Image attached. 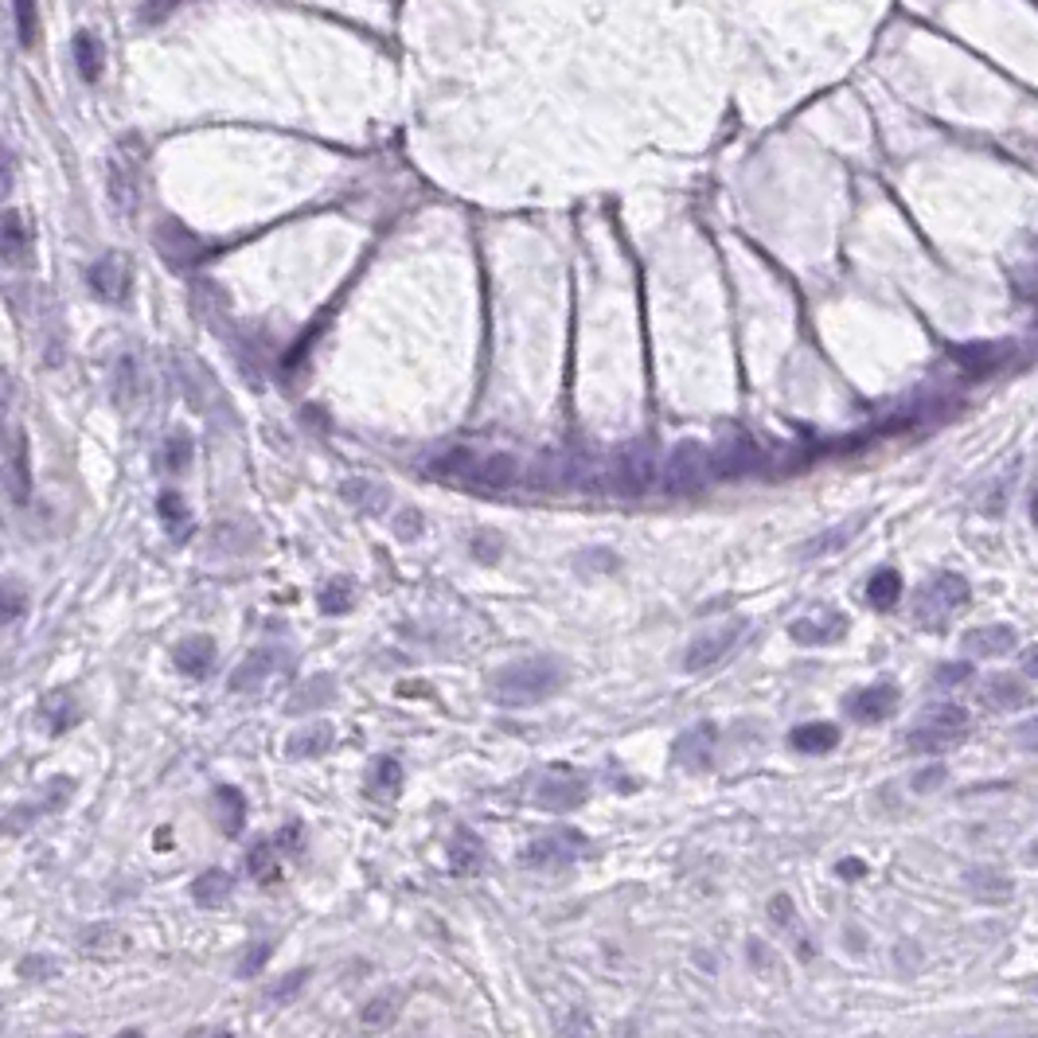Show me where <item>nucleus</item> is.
Masks as SVG:
<instances>
[{
    "mask_svg": "<svg viewBox=\"0 0 1038 1038\" xmlns=\"http://www.w3.org/2000/svg\"><path fill=\"white\" fill-rule=\"evenodd\" d=\"M566 683V664L555 656H531V660H516L493 680V695L504 707H528V703H543Z\"/></svg>",
    "mask_w": 1038,
    "mask_h": 1038,
    "instance_id": "nucleus-1",
    "label": "nucleus"
},
{
    "mask_svg": "<svg viewBox=\"0 0 1038 1038\" xmlns=\"http://www.w3.org/2000/svg\"><path fill=\"white\" fill-rule=\"evenodd\" d=\"M430 469L453 484H473V488H488V493L511 488L519 476V465L511 453H476V449H449Z\"/></svg>",
    "mask_w": 1038,
    "mask_h": 1038,
    "instance_id": "nucleus-2",
    "label": "nucleus"
},
{
    "mask_svg": "<svg viewBox=\"0 0 1038 1038\" xmlns=\"http://www.w3.org/2000/svg\"><path fill=\"white\" fill-rule=\"evenodd\" d=\"M972 730V715L968 707L953 703V699H937L922 715L913 718L910 735H906V746L913 753H945L953 746H960Z\"/></svg>",
    "mask_w": 1038,
    "mask_h": 1038,
    "instance_id": "nucleus-3",
    "label": "nucleus"
},
{
    "mask_svg": "<svg viewBox=\"0 0 1038 1038\" xmlns=\"http://www.w3.org/2000/svg\"><path fill=\"white\" fill-rule=\"evenodd\" d=\"M660 481L664 488L676 496L699 493V488H707V484L715 481V457H711L707 446H699V441H683V446L671 449Z\"/></svg>",
    "mask_w": 1038,
    "mask_h": 1038,
    "instance_id": "nucleus-4",
    "label": "nucleus"
},
{
    "mask_svg": "<svg viewBox=\"0 0 1038 1038\" xmlns=\"http://www.w3.org/2000/svg\"><path fill=\"white\" fill-rule=\"evenodd\" d=\"M965 601H968V583L960 574L945 570L918 590V598H913V618L922 621V625H941V621H949Z\"/></svg>",
    "mask_w": 1038,
    "mask_h": 1038,
    "instance_id": "nucleus-5",
    "label": "nucleus"
},
{
    "mask_svg": "<svg viewBox=\"0 0 1038 1038\" xmlns=\"http://www.w3.org/2000/svg\"><path fill=\"white\" fill-rule=\"evenodd\" d=\"M586 855H590V840H586L583 832H574V828L546 832V835H539L535 843L523 847V863H528V867H539V870H563V867H570V863L586 860Z\"/></svg>",
    "mask_w": 1038,
    "mask_h": 1038,
    "instance_id": "nucleus-6",
    "label": "nucleus"
},
{
    "mask_svg": "<svg viewBox=\"0 0 1038 1038\" xmlns=\"http://www.w3.org/2000/svg\"><path fill=\"white\" fill-rule=\"evenodd\" d=\"M586 797H590V781L574 770H546L531 793V800L546 812H570V808L586 805Z\"/></svg>",
    "mask_w": 1038,
    "mask_h": 1038,
    "instance_id": "nucleus-7",
    "label": "nucleus"
},
{
    "mask_svg": "<svg viewBox=\"0 0 1038 1038\" xmlns=\"http://www.w3.org/2000/svg\"><path fill=\"white\" fill-rule=\"evenodd\" d=\"M746 621H726V625L718 628H707V633H699L695 641L688 645V653H683V671H707L715 668L718 660H726V656L735 653V645L742 641L746 633Z\"/></svg>",
    "mask_w": 1038,
    "mask_h": 1038,
    "instance_id": "nucleus-8",
    "label": "nucleus"
},
{
    "mask_svg": "<svg viewBox=\"0 0 1038 1038\" xmlns=\"http://www.w3.org/2000/svg\"><path fill=\"white\" fill-rule=\"evenodd\" d=\"M606 476L618 493H625V496H641V493H648L660 476H656V465H653V453L648 449H641V446H628V449H621L613 461L606 465Z\"/></svg>",
    "mask_w": 1038,
    "mask_h": 1038,
    "instance_id": "nucleus-9",
    "label": "nucleus"
},
{
    "mask_svg": "<svg viewBox=\"0 0 1038 1038\" xmlns=\"http://www.w3.org/2000/svg\"><path fill=\"white\" fill-rule=\"evenodd\" d=\"M715 753H718V726L715 723L691 726L688 735H680V738H676V746H671V761H676L680 770H688V773L711 770Z\"/></svg>",
    "mask_w": 1038,
    "mask_h": 1038,
    "instance_id": "nucleus-10",
    "label": "nucleus"
},
{
    "mask_svg": "<svg viewBox=\"0 0 1038 1038\" xmlns=\"http://www.w3.org/2000/svg\"><path fill=\"white\" fill-rule=\"evenodd\" d=\"M843 711L863 726L883 723V718H890L898 711V688L895 683H870V688L855 691V695L843 703Z\"/></svg>",
    "mask_w": 1038,
    "mask_h": 1038,
    "instance_id": "nucleus-11",
    "label": "nucleus"
},
{
    "mask_svg": "<svg viewBox=\"0 0 1038 1038\" xmlns=\"http://www.w3.org/2000/svg\"><path fill=\"white\" fill-rule=\"evenodd\" d=\"M843 633H847V618L835 613V609H816V613L797 618L788 625V636H793L797 645H832Z\"/></svg>",
    "mask_w": 1038,
    "mask_h": 1038,
    "instance_id": "nucleus-12",
    "label": "nucleus"
},
{
    "mask_svg": "<svg viewBox=\"0 0 1038 1038\" xmlns=\"http://www.w3.org/2000/svg\"><path fill=\"white\" fill-rule=\"evenodd\" d=\"M968 660H992V656H1007L1015 648V628L1012 625H980L968 628L960 641Z\"/></svg>",
    "mask_w": 1038,
    "mask_h": 1038,
    "instance_id": "nucleus-13",
    "label": "nucleus"
},
{
    "mask_svg": "<svg viewBox=\"0 0 1038 1038\" xmlns=\"http://www.w3.org/2000/svg\"><path fill=\"white\" fill-rule=\"evenodd\" d=\"M4 469H9V496L16 504H27L32 496V469H27V441L20 426H9V453H4Z\"/></svg>",
    "mask_w": 1038,
    "mask_h": 1038,
    "instance_id": "nucleus-14",
    "label": "nucleus"
},
{
    "mask_svg": "<svg viewBox=\"0 0 1038 1038\" xmlns=\"http://www.w3.org/2000/svg\"><path fill=\"white\" fill-rule=\"evenodd\" d=\"M715 457V481H730V476H746L761 465V449L753 441H730V446L711 449Z\"/></svg>",
    "mask_w": 1038,
    "mask_h": 1038,
    "instance_id": "nucleus-15",
    "label": "nucleus"
},
{
    "mask_svg": "<svg viewBox=\"0 0 1038 1038\" xmlns=\"http://www.w3.org/2000/svg\"><path fill=\"white\" fill-rule=\"evenodd\" d=\"M90 289L99 297H106V301H122V297L129 293V266L117 258V254L94 262V266H90Z\"/></svg>",
    "mask_w": 1038,
    "mask_h": 1038,
    "instance_id": "nucleus-16",
    "label": "nucleus"
},
{
    "mask_svg": "<svg viewBox=\"0 0 1038 1038\" xmlns=\"http://www.w3.org/2000/svg\"><path fill=\"white\" fill-rule=\"evenodd\" d=\"M172 660H176V668L184 671V676L204 680L207 671H211V664H216V641H211V636H188L184 645H176Z\"/></svg>",
    "mask_w": 1038,
    "mask_h": 1038,
    "instance_id": "nucleus-17",
    "label": "nucleus"
},
{
    "mask_svg": "<svg viewBox=\"0 0 1038 1038\" xmlns=\"http://www.w3.org/2000/svg\"><path fill=\"white\" fill-rule=\"evenodd\" d=\"M278 664H281V653H278V648H258V653L246 656V660H242V668L234 671L231 688H234V691H258L262 680H269V676L278 671Z\"/></svg>",
    "mask_w": 1038,
    "mask_h": 1038,
    "instance_id": "nucleus-18",
    "label": "nucleus"
},
{
    "mask_svg": "<svg viewBox=\"0 0 1038 1038\" xmlns=\"http://www.w3.org/2000/svg\"><path fill=\"white\" fill-rule=\"evenodd\" d=\"M281 851H286V847H281L278 840L254 843L246 867H251V875L258 878L262 887H278V883H281Z\"/></svg>",
    "mask_w": 1038,
    "mask_h": 1038,
    "instance_id": "nucleus-19",
    "label": "nucleus"
},
{
    "mask_svg": "<svg viewBox=\"0 0 1038 1038\" xmlns=\"http://www.w3.org/2000/svg\"><path fill=\"white\" fill-rule=\"evenodd\" d=\"M332 726L328 723H316V726H304V730H297L293 738H289L286 753L293 761H304V758H321V753H328L332 746Z\"/></svg>",
    "mask_w": 1038,
    "mask_h": 1038,
    "instance_id": "nucleus-20",
    "label": "nucleus"
},
{
    "mask_svg": "<svg viewBox=\"0 0 1038 1038\" xmlns=\"http://www.w3.org/2000/svg\"><path fill=\"white\" fill-rule=\"evenodd\" d=\"M984 699L992 703V707H1000V711H1015V707H1023L1030 699V691H1027V683L1023 680H1015V676H992V680H984Z\"/></svg>",
    "mask_w": 1038,
    "mask_h": 1038,
    "instance_id": "nucleus-21",
    "label": "nucleus"
},
{
    "mask_svg": "<svg viewBox=\"0 0 1038 1038\" xmlns=\"http://www.w3.org/2000/svg\"><path fill=\"white\" fill-rule=\"evenodd\" d=\"M788 742H793V750H800V753H828V750H835V742H840V730H835L832 723H805L793 730Z\"/></svg>",
    "mask_w": 1038,
    "mask_h": 1038,
    "instance_id": "nucleus-22",
    "label": "nucleus"
},
{
    "mask_svg": "<svg viewBox=\"0 0 1038 1038\" xmlns=\"http://www.w3.org/2000/svg\"><path fill=\"white\" fill-rule=\"evenodd\" d=\"M1007 356H1012V344H968V348H957V364H965L976 376L1000 368Z\"/></svg>",
    "mask_w": 1038,
    "mask_h": 1038,
    "instance_id": "nucleus-23",
    "label": "nucleus"
},
{
    "mask_svg": "<svg viewBox=\"0 0 1038 1038\" xmlns=\"http://www.w3.org/2000/svg\"><path fill=\"white\" fill-rule=\"evenodd\" d=\"M39 723L47 726V735H64L67 726L79 723V707H74V699L71 695H51L44 707H39Z\"/></svg>",
    "mask_w": 1038,
    "mask_h": 1038,
    "instance_id": "nucleus-24",
    "label": "nucleus"
},
{
    "mask_svg": "<svg viewBox=\"0 0 1038 1038\" xmlns=\"http://www.w3.org/2000/svg\"><path fill=\"white\" fill-rule=\"evenodd\" d=\"M227 895H231V875H227V870H204V875L196 878V887H192V898H196L199 906H207V910H216L219 902H227Z\"/></svg>",
    "mask_w": 1038,
    "mask_h": 1038,
    "instance_id": "nucleus-25",
    "label": "nucleus"
},
{
    "mask_svg": "<svg viewBox=\"0 0 1038 1038\" xmlns=\"http://www.w3.org/2000/svg\"><path fill=\"white\" fill-rule=\"evenodd\" d=\"M968 887H972V895H980V898H1012L1015 883L1003 875V870L976 867V870H968Z\"/></svg>",
    "mask_w": 1038,
    "mask_h": 1038,
    "instance_id": "nucleus-26",
    "label": "nucleus"
},
{
    "mask_svg": "<svg viewBox=\"0 0 1038 1038\" xmlns=\"http://www.w3.org/2000/svg\"><path fill=\"white\" fill-rule=\"evenodd\" d=\"M902 598V578L895 570H875V578L867 583V601L875 609H895Z\"/></svg>",
    "mask_w": 1038,
    "mask_h": 1038,
    "instance_id": "nucleus-27",
    "label": "nucleus"
},
{
    "mask_svg": "<svg viewBox=\"0 0 1038 1038\" xmlns=\"http://www.w3.org/2000/svg\"><path fill=\"white\" fill-rule=\"evenodd\" d=\"M863 528V519H851V523H840V528H832V531H823V535H816L812 543L800 551V558H820V555H832V551H840L843 543H847L855 531Z\"/></svg>",
    "mask_w": 1038,
    "mask_h": 1038,
    "instance_id": "nucleus-28",
    "label": "nucleus"
},
{
    "mask_svg": "<svg viewBox=\"0 0 1038 1038\" xmlns=\"http://www.w3.org/2000/svg\"><path fill=\"white\" fill-rule=\"evenodd\" d=\"M74 64H79V74L86 82H94L102 74V44L94 32H82V36L74 39Z\"/></svg>",
    "mask_w": 1038,
    "mask_h": 1038,
    "instance_id": "nucleus-29",
    "label": "nucleus"
},
{
    "mask_svg": "<svg viewBox=\"0 0 1038 1038\" xmlns=\"http://www.w3.org/2000/svg\"><path fill=\"white\" fill-rule=\"evenodd\" d=\"M0 239H4V258H9L12 266H20L24 254L32 251V234L24 231V219H20L16 211L4 216V234H0Z\"/></svg>",
    "mask_w": 1038,
    "mask_h": 1038,
    "instance_id": "nucleus-30",
    "label": "nucleus"
},
{
    "mask_svg": "<svg viewBox=\"0 0 1038 1038\" xmlns=\"http://www.w3.org/2000/svg\"><path fill=\"white\" fill-rule=\"evenodd\" d=\"M157 511H161L164 528L172 531L176 539H184L192 531V516H188V504L180 500L176 493H161V500H157Z\"/></svg>",
    "mask_w": 1038,
    "mask_h": 1038,
    "instance_id": "nucleus-31",
    "label": "nucleus"
},
{
    "mask_svg": "<svg viewBox=\"0 0 1038 1038\" xmlns=\"http://www.w3.org/2000/svg\"><path fill=\"white\" fill-rule=\"evenodd\" d=\"M449 855H453V870H457V875H476V870H481L484 847H481V840H476V835L461 832V835L453 840V847H449Z\"/></svg>",
    "mask_w": 1038,
    "mask_h": 1038,
    "instance_id": "nucleus-32",
    "label": "nucleus"
},
{
    "mask_svg": "<svg viewBox=\"0 0 1038 1038\" xmlns=\"http://www.w3.org/2000/svg\"><path fill=\"white\" fill-rule=\"evenodd\" d=\"M344 496H348L359 511H368V516L387 508V488H379L376 481H351L348 488H344Z\"/></svg>",
    "mask_w": 1038,
    "mask_h": 1038,
    "instance_id": "nucleus-33",
    "label": "nucleus"
},
{
    "mask_svg": "<svg viewBox=\"0 0 1038 1038\" xmlns=\"http://www.w3.org/2000/svg\"><path fill=\"white\" fill-rule=\"evenodd\" d=\"M216 800L219 808H223V828L227 835H239L242 832V820H246V800H242L239 788H216Z\"/></svg>",
    "mask_w": 1038,
    "mask_h": 1038,
    "instance_id": "nucleus-34",
    "label": "nucleus"
},
{
    "mask_svg": "<svg viewBox=\"0 0 1038 1038\" xmlns=\"http://www.w3.org/2000/svg\"><path fill=\"white\" fill-rule=\"evenodd\" d=\"M399 785H403V765H399L394 758H379L376 770H371V788L383 793V797H394Z\"/></svg>",
    "mask_w": 1038,
    "mask_h": 1038,
    "instance_id": "nucleus-35",
    "label": "nucleus"
},
{
    "mask_svg": "<svg viewBox=\"0 0 1038 1038\" xmlns=\"http://www.w3.org/2000/svg\"><path fill=\"white\" fill-rule=\"evenodd\" d=\"M188 461H192V441L184 438V434H172V438L164 441V449H161L164 473H184V469H188Z\"/></svg>",
    "mask_w": 1038,
    "mask_h": 1038,
    "instance_id": "nucleus-36",
    "label": "nucleus"
},
{
    "mask_svg": "<svg viewBox=\"0 0 1038 1038\" xmlns=\"http://www.w3.org/2000/svg\"><path fill=\"white\" fill-rule=\"evenodd\" d=\"M16 36L20 47L36 44V0H16Z\"/></svg>",
    "mask_w": 1038,
    "mask_h": 1038,
    "instance_id": "nucleus-37",
    "label": "nucleus"
},
{
    "mask_svg": "<svg viewBox=\"0 0 1038 1038\" xmlns=\"http://www.w3.org/2000/svg\"><path fill=\"white\" fill-rule=\"evenodd\" d=\"M348 601H351V586L344 583V578H336V583L324 586V593H321L324 613H332V618H336V613H344V609H348Z\"/></svg>",
    "mask_w": 1038,
    "mask_h": 1038,
    "instance_id": "nucleus-38",
    "label": "nucleus"
},
{
    "mask_svg": "<svg viewBox=\"0 0 1038 1038\" xmlns=\"http://www.w3.org/2000/svg\"><path fill=\"white\" fill-rule=\"evenodd\" d=\"M364 1023H368V1027H387V1023H394L391 995H387V1000H371L368 1007H364Z\"/></svg>",
    "mask_w": 1038,
    "mask_h": 1038,
    "instance_id": "nucleus-39",
    "label": "nucleus"
},
{
    "mask_svg": "<svg viewBox=\"0 0 1038 1038\" xmlns=\"http://www.w3.org/2000/svg\"><path fill=\"white\" fill-rule=\"evenodd\" d=\"M968 676H972V664L968 660H960V664H945V668L933 676V680L941 683V688H957V683H965Z\"/></svg>",
    "mask_w": 1038,
    "mask_h": 1038,
    "instance_id": "nucleus-40",
    "label": "nucleus"
},
{
    "mask_svg": "<svg viewBox=\"0 0 1038 1038\" xmlns=\"http://www.w3.org/2000/svg\"><path fill=\"white\" fill-rule=\"evenodd\" d=\"M269 953H274V949H269V945H254V953H246V957H242L239 976H254V972H258V968L269 960Z\"/></svg>",
    "mask_w": 1038,
    "mask_h": 1038,
    "instance_id": "nucleus-41",
    "label": "nucleus"
},
{
    "mask_svg": "<svg viewBox=\"0 0 1038 1038\" xmlns=\"http://www.w3.org/2000/svg\"><path fill=\"white\" fill-rule=\"evenodd\" d=\"M1015 742H1019L1023 750L1038 753V718H1030V723H1023L1019 730H1015Z\"/></svg>",
    "mask_w": 1038,
    "mask_h": 1038,
    "instance_id": "nucleus-42",
    "label": "nucleus"
},
{
    "mask_svg": "<svg viewBox=\"0 0 1038 1038\" xmlns=\"http://www.w3.org/2000/svg\"><path fill=\"white\" fill-rule=\"evenodd\" d=\"M500 539L496 535H476V543H473V555L476 558H500Z\"/></svg>",
    "mask_w": 1038,
    "mask_h": 1038,
    "instance_id": "nucleus-43",
    "label": "nucleus"
},
{
    "mask_svg": "<svg viewBox=\"0 0 1038 1038\" xmlns=\"http://www.w3.org/2000/svg\"><path fill=\"white\" fill-rule=\"evenodd\" d=\"M304 976H309V972H293V976H286V984L269 988V1000H289V995H293L297 988L304 984Z\"/></svg>",
    "mask_w": 1038,
    "mask_h": 1038,
    "instance_id": "nucleus-44",
    "label": "nucleus"
},
{
    "mask_svg": "<svg viewBox=\"0 0 1038 1038\" xmlns=\"http://www.w3.org/2000/svg\"><path fill=\"white\" fill-rule=\"evenodd\" d=\"M937 781H945V770H941V765H933V770H925L922 777H913V793H925V788L937 785Z\"/></svg>",
    "mask_w": 1038,
    "mask_h": 1038,
    "instance_id": "nucleus-45",
    "label": "nucleus"
},
{
    "mask_svg": "<svg viewBox=\"0 0 1038 1038\" xmlns=\"http://www.w3.org/2000/svg\"><path fill=\"white\" fill-rule=\"evenodd\" d=\"M1019 668H1023V676H1027V680H1038V645H1035V648H1027V653H1023Z\"/></svg>",
    "mask_w": 1038,
    "mask_h": 1038,
    "instance_id": "nucleus-46",
    "label": "nucleus"
},
{
    "mask_svg": "<svg viewBox=\"0 0 1038 1038\" xmlns=\"http://www.w3.org/2000/svg\"><path fill=\"white\" fill-rule=\"evenodd\" d=\"M840 875H863V863H840Z\"/></svg>",
    "mask_w": 1038,
    "mask_h": 1038,
    "instance_id": "nucleus-47",
    "label": "nucleus"
},
{
    "mask_svg": "<svg viewBox=\"0 0 1038 1038\" xmlns=\"http://www.w3.org/2000/svg\"><path fill=\"white\" fill-rule=\"evenodd\" d=\"M1027 860H1030V863H1038V843H1030V851H1027Z\"/></svg>",
    "mask_w": 1038,
    "mask_h": 1038,
    "instance_id": "nucleus-48",
    "label": "nucleus"
}]
</instances>
